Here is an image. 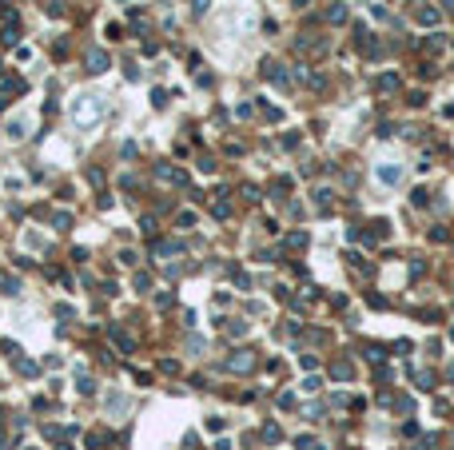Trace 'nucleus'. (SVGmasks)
Masks as SVG:
<instances>
[{"mask_svg": "<svg viewBox=\"0 0 454 450\" xmlns=\"http://www.w3.org/2000/svg\"><path fill=\"white\" fill-rule=\"evenodd\" d=\"M100 120H104V100L100 96H92V92L76 96V104H72V124L76 128H96Z\"/></svg>", "mask_w": 454, "mask_h": 450, "instance_id": "obj_1", "label": "nucleus"}, {"mask_svg": "<svg viewBox=\"0 0 454 450\" xmlns=\"http://www.w3.org/2000/svg\"><path fill=\"white\" fill-rule=\"evenodd\" d=\"M223 367H227V371H235V375H239V371L247 375V371H255V355H251V351H231Z\"/></svg>", "mask_w": 454, "mask_h": 450, "instance_id": "obj_2", "label": "nucleus"}, {"mask_svg": "<svg viewBox=\"0 0 454 450\" xmlns=\"http://www.w3.org/2000/svg\"><path fill=\"white\" fill-rule=\"evenodd\" d=\"M88 72H92V76H100V72H108V52H104V48H88Z\"/></svg>", "mask_w": 454, "mask_h": 450, "instance_id": "obj_3", "label": "nucleus"}, {"mask_svg": "<svg viewBox=\"0 0 454 450\" xmlns=\"http://www.w3.org/2000/svg\"><path fill=\"white\" fill-rule=\"evenodd\" d=\"M263 80H275L279 88H287V72H283V64H275V60H267V64H263Z\"/></svg>", "mask_w": 454, "mask_h": 450, "instance_id": "obj_4", "label": "nucleus"}, {"mask_svg": "<svg viewBox=\"0 0 454 450\" xmlns=\"http://www.w3.org/2000/svg\"><path fill=\"white\" fill-rule=\"evenodd\" d=\"M398 84H402V76H398V72H387V76H379V80H375V88H379V92H395Z\"/></svg>", "mask_w": 454, "mask_h": 450, "instance_id": "obj_5", "label": "nucleus"}, {"mask_svg": "<svg viewBox=\"0 0 454 450\" xmlns=\"http://www.w3.org/2000/svg\"><path fill=\"white\" fill-rule=\"evenodd\" d=\"M343 20H347V4H343V0H335V4L327 8V24H343Z\"/></svg>", "mask_w": 454, "mask_h": 450, "instance_id": "obj_6", "label": "nucleus"}, {"mask_svg": "<svg viewBox=\"0 0 454 450\" xmlns=\"http://www.w3.org/2000/svg\"><path fill=\"white\" fill-rule=\"evenodd\" d=\"M175 251H179L175 239H160V243H152V255H175Z\"/></svg>", "mask_w": 454, "mask_h": 450, "instance_id": "obj_7", "label": "nucleus"}, {"mask_svg": "<svg viewBox=\"0 0 454 450\" xmlns=\"http://www.w3.org/2000/svg\"><path fill=\"white\" fill-rule=\"evenodd\" d=\"M76 391H80V394H96V379L80 371V375H76Z\"/></svg>", "mask_w": 454, "mask_h": 450, "instance_id": "obj_8", "label": "nucleus"}, {"mask_svg": "<svg viewBox=\"0 0 454 450\" xmlns=\"http://www.w3.org/2000/svg\"><path fill=\"white\" fill-rule=\"evenodd\" d=\"M438 20H442L438 8H418V24H438Z\"/></svg>", "mask_w": 454, "mask_h": 450, "instance_id": "obj_9", "label": "nucleus"}, {"mask_svg": "<svg viewBox=\"0 0 454 450\" xmlns=\"http://www.w3.org/2000/svg\"><path fill=\"white\" fill-rule=\"evenodd\" d=\"M8 136H12V140H24V136H28V120H12V124H8Z\"/></svg>", "mask_w": 454, "mask_h": 450, "instance_id": "obj_10", "label": "nucleus"}, {"mask_svg": "<svg viewBox=\"0 0 454 450\" xmlns=\"http://www.w3.org/2000/svg\"><path fill=\"white\" fill-rule=\"evenodd\" d=\"M20 291V279H12V275H0V295H16Z\"/></svg>", "mask_w": 454, "mask_h": 450, "instance_id": "obj_11", "label": "nucleus"}, {"mask_svg": "<svg viewBox=\"0 0 454 450\" xmlns=\"http://www.w3.org/2000/svg\"><path fill=\"white\" fill-rule=\"evenodd\" d=\"M367 359H371V363H383V359H387V347H379V343H367Z\"/></svg>", "mask_w": 454, "mask_h": 450, "instance_id": "obj_12", "label": "nucleus"}, {"mask_svg": "<svg viewBox=\"0 0 454 450\" xmlns=\"http://www.w3.org/2000/svg\"><path fill=\"white\" fill-rule=\"evenodd\" d=\"M414 383H418L422 391H434V375H430V371H414Z\"/></svg>", "mask_w": 454, "mask_h": 450, "instance_id": "obj_13", "label": "nucleus"}, {"mask_svg": "<svg viewBox=\"0 0 454 450\" xmlns=\"http://www.w3.org/2000/svg\"><path fill=\"white\" fill-rule=\"evenodd\" d=\"M379 179H383V183H398L402 171H398V168H379Z\"/></svg>", "mask_w": 454, "mask_h": 450, "instance_id": "obj_14", "label": "nucleus"}, {"mask_svg": "<svg viewBox=\"0 0 454 450\" xmlns=\"http://www.w3.org/2000/svg\"><path fill=\"white\" fill-rule=\"evenodd\" d=\"M52 227H56V231H68V227H72V215H68V211H56V215H52Z\"/></svg>", "mask_w": 454, "mask_h": 450, "instance_id": "obj_15", "label": "nucleus"}, {"mask_svg": "<svg viewBox=\"0 0 454 450\" xmlns=\"http://www.w3.org/2000/svg\"><path fill=\"white\" fill-rule=\"evenodd\" d=\"M227 335H231V339L247 335V323H243V319H231V323H227Z\"/></svg>", "mask_w": 454, "mask_h": 450, "instance_id": "obj_16", "label": "nucleus"}, {"mask_svg": "<svg viewBox=\"0 0 454 450\" xmlns=\"http://www.w3.org/2000/svg\"><path fill=\"white\" fill-rule=\"evenodd\" d=\"M331 375H335V379H351V375H355V367L343 359V363H335V371H331Z\"/></svg>", "mask_w": 454, "mask_h": 450, "instance_id": "obj_17", "label": "nucleus"}, {"mask_svg": "<svg viewBox=\"0 0 454 450\" xmlns=\"http://www.w3.org/2000/svg\"><path fill=\"white\" fill-rule=\"evenodd\" d=\"M295 446H299V450H323V446H319V438H307V434H299Z\"/></svg>", "mask_w": 454, "mask_h": 450, "instance_id": "obj_18", "label": "nucleus"}, {"mask_svg": "<svg viewBox=\"0 0 454 450\" xmlns=\"http://www.w3.org/2000/svg\"><path fill=\"white\" fill-rule=\"evenodd\" d=\"M287 247H307V231H291L287 235Z\"/></svg>", "mask_w": 454, "mask_h": 450, "instance_id": "obj_19", "label": "nucleus"}, {"mask_svg": "<svg viewBox=\"0 0 454 450\" xmlns=\"http://www.w3.org/2000/svg\"><path fill=\"white\" fill-rule=\"evenodd\" d=\"M88 183L92 187H104V168H88Z\"/></svg>", "mask_w": 454, "mask_h": 450, "instance_id": "obj_20", "label": "nucleus"}, {"mask_svg": "<svg viewBox=\"0 0 454 450\" xmlns=\"http://www.w3.org/2000/svg\"><path fill=\"white\" fill-rule=\"evenodd\" d=\"M446 239H450L446 227H430V243H446Z\"/></svg>", "mask_w": 454, "mask_h": 450, "instance_id": "obj_21", "label": "nucleus"}, {"mask_svg": "<svg viewBox=\"0 0 454 450\" xmlns=\"http://www.w3.org/2000/svg\"><path fill=\"white\" fill-rule=\"evenodd\" d=\"M16 371H20L24 379H32V375H36V363H28V359H20V363H16Z\"/></svg>", "mask_w": 454, "mask_h": 450, "instance_id": "obj_22", "label": "nucleus"}, {"mask_svg": "<svg viewBox=\"0 0 454 450\" xmlns=\"http://www.w3.org/2000/svg\"><path fill=\"white\" fill-rule=\"evenodd\" d=\"M371 227H375V235H379V239H387V235H391V223H387V219H375Z\"/></svg>", "mask_w": 454, "mask_h": 450, "instance_id": "obj_23", "label": "nucleus"}, {"mask_svg": "<svg viewBox=\"0 0 454 450\" xmlns=\"http://www.w3.org/2000/svg\"><path fill=\"white\" fill-rule=\"evenodd\" d=\"M299 367H303V371H315L319 359H315V355H299Z\"/></svg>", "mask_w": 454, "mask_h": 450, "instance_id": "obj_24", "label": "nucleus"}, {"mask_svg": "<svg viewBox=\"0 0 454 450\" xmlns=\"http://www.w3.org/2000/svg\"><path fill=\"white\" fill-rule=\"evenodd\" d=\"M283 434H279V426H263V442H279Z\"/></svg>", "mask_w": 454, "mask_h": 450, "instance_id": "obj_25", "label": "nucleus"}, {"mask_svg": "<svg viewBox=\"0 0 454 450\" xmlns=\"http://www.w3.org/2000/svg\"><path fill=\"white\" fill-rule=\"evenodd\" d=\"M44 12H48V16H64V4H60V0H48Z\"/></svg>", "mask_w": 454, "mask_h": 450, "instance_id": "obj_26", "label": "nucleus"}, {"mask_svg": "<svg viewBox=\"0 0 454 450\" xmlns=\"http://www.w3.org/2000/svg\"><path fill=\"white\" fill-rule=\"evenodd\" d=\"M227 215H231V203L219 199V203H215V219H227Z\"/></svg>", "mask_w": 454, "mask_h": 450, "instance_id": "obj_27", "label": "nucleus"}, {"mask_svg": "<svg viewBox=\"0 0 454 450\" xmlns=\"http://www.w3.org/2000/svg\"><path fill=\"white\" fill-rule=\"evenodd\" d=\"M152 104H156V108H164V104H168V92H164V88H156V92H152Z\"/></svg>", "mask_w": 454, "mask_h": 450, "instance_id": "obj_28", "label": "nucleus"}, {"mask_svg": "<svg viewBox=\"0 0 454 450\" xmlns=\"http://www.w3.org/2000/svg\"><path fill=\"white\" fill-rule=\"evenodd\" d=\"M315 203H319V207H327V203H331V191H327V187H319V191H315Z\"/></svg>", "mask_w": 454, "mask_h": 450, "instance_id": "obj_29", "label": "nucleus"}, {"mask_svg": "<svg viewBox=\"0 0 454 450\" xmlns=\"http://www.w3.org/2000/svg\"><path fill=\"white\" fill-rule=\"evenodd\" d=\"M410 199H414V203H418V207H426V199H430V191H426V187H418V191H414V195H410Z\"/></svg>", "mask_w": 454, "mask_h": 450, "instance_id": "obj_30", "label": "nucleus"}, {"mask_svg": "<svg viewBox=\"0 0 454 450\" xmlns=\"http://www.w3.org/2000/svg\"><path fill=\"white\" fill-rule=\"evenodd\" d=\"M140 231H144V235H156V219H152V215H148V219H140Z\"/></svg>", "mask_w": 454, "mask_h": 450, "instance_id": "obj_31", "label": "nucleus"}, {"mask_svg": "<svg viewBox=\"0 0 454 450\" xmlns=\"http://www.w3.org/2000/svg\"><path fill=\"white\" fill-rule=\"evenodd\" d=\"M231 279H235V287H243V291H247V287H251V279H247V275H243V271H231Z\"/></svg>", "mask_w": 454, "mask_h": 450, "instance_id": "obj_32", "label": "nucleus"}, {"mask_svg": "<svg viewBox=\"0 0 454 450\" xmlns=\"http://www.w3.org/2000/svg\"><path fill=\"white\" fill-rule=\"evenodd\" d=\"M148 287H152V279H148V275L140 271V275H136V291H148Z\"/></svg>", "mask_w": 454, "mask_h": 450, "instance_id": "obj_33", "label": "nucleus"}, {"mask_svg": "<svg viewBox=\"0 0 454 450\" xmlns=\"http://www.w3.org/2000/svg\"><path fill=\"white\" fill-rule=\"evenodd\" d=\"M191 4H195V12H207V4H211V0H191Z\"/></svg>", "mask_w": 454, "mask_h": 450, "instance_id": "obj_34", "label": "nucleus"}, {"mask_svg": "<svg viewBox=\"0 0 454 450\" xmlns=\"http://www.w3.org/2000/svg\"><path fill=\"white\" fill-rule=\"evenodd\" d=\"M446 379H454V363H450V371H446Z\"/></svg>", "mask_w": 454, "mask_h": 450, "instance_id": "obj_35", "label": "nucleus"}, {"mask_svg": "<svg viewBox=\"0 0 454 450\" xmlns=\"http://www.w3.org/2000/svg\"><path fill=\"white\" fill-rule=\"evenodd\" d=\"M56 450H72V446H56Z\"/></svg>", "mask_w": 454, "mask_h": 450, "instance_id": "obj_36", "label": "nucleus"}, {"mask_svg": "<svg viewBox=\"0 0 454 450\" xmlns=\"http://www.w3.org/2000/svg\"><path fill=\"white\" fill-rule=\"evenodd\" d=\"M450 339H454V327H450Z\"/></svg>", "mask_w": 454, "mask_h": 450, "instance_id": "obj_37", "label": "nucleus"}, {"mask_svg": "<svg viewBox=\"0 0 454 450\" xmlns=\"http://www.w3.org/2000/svg\"><path fill=\"white\" fill-rule=\"evenodd\" d=\"M28 450H32V446H28Z\"/></svg>", "mask_w": 454, "mask_h": 450, "instance_id": "obj_38", "label": "nucleus"}]
</instances>
